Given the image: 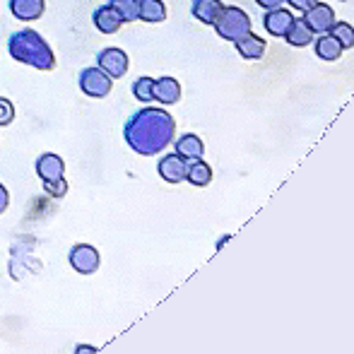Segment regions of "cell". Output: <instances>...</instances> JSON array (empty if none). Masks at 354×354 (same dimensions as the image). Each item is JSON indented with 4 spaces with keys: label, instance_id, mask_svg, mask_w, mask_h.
Returning <instances> with one entry per match:
<instances>
[{
    "label": "cell",
    "instance_id": "1",
    "mask_svg": "<svg viewBox=\"0 0 354 354\" xmlns=\"http://www.w3.org/2000/svg\"><path fill=\"white\" fill-rule=\"evenodd\" d=\"M176 136V121L164 109L145 106L136 111L123 126V138L133 152L142 157H154L162 149H167Z\"/></svg>",
    "mask_w": 354,
    "mask_h": 354
},
{
    "label": "cell",
    "instance_id": "2",
    "mask_svg": "<svg viewBox=\"0 0 354 354\" xmlns=\"http://www.w3.org/2000/svg\"><path fill=\"white\" fill-rule=\"evenodd\" d=\"M8 51L12 61L32 66L37 71H53L56 68V56H53L48 41L37 29H19V32L10 34Z\"/></svg>",
    "mask_w": 354,
    "mask_h": 354
},
{
    "label": "cell",
    "instance_id": "3",
    "mask_svg": "<svg viewBox=\"0 0 354 354\" xmlns=\"http://www.w3.org/2000/svg\"><path fill=\"white\" fill-rule=\"evenodd\" d=\"M212 27L224 41H236L243 34L251 32V17L236 5H227V8H222V12L214 19Z\"/></svg>",
    "mask_w": 354,
    "mask_h": 354
},
{
    "label": "cell",
    "instance_id": "4",
    "mask_svg": "<svg viewBox=\"0 0 354 354\" xmlns=\"http://www.w3.org/2000/svg\"><path fill=\"white\" fill-rule=\"evenodd\" d=\"M77 82H80V89H82V92L87 94V97H92V99H104L113 87V80L109 77V75L104 73L99 66L80 71Z\"/></svg>",
    "mask_w": 354,
    "mask_h": 354
},
{
    "label": "cell",
    "instance_id": "5",
    "mask_svg": "<svg viewBox=\"0 0 354 354\" xmlns=\"http://www.w3.org/2000/svg\"><path fill=\"white\" fill-rule=\"evenodd\" d=\"M68 263H71L73 270L80 272V275H92L102 266V256H99V251L92 243H75L71 253H68Z\"/></svg>",
    "mask_w": 354,
    "mask_h": 354
},
{
    "label": "cell",
    "instance_id": "6",
    "mask_svg": "<svg viewBox=\"0 0 354 354\" xmlns=\"http://www.w3.org/2000/svg\"><path fill=\"white\" fill-rule=\"evenodd\" d=\"M301 19L313 34H328L333 24H335V10L328 3H316L304 12Z\"/></svg>",
    "mask_w": 354,
    "mask_h": 354
},
{
    "label": "cell",
    "instance_id": "7",
    "mask_svg": "<svg viewBox=\"0 0 354 354\" xmlns=\"http://www.w3.org/2000/svg\"><path fill=\"white\" fill-rule=\"evenodd\" d=\"M97 66L111 80H118L128 73V53L123 48H104L97 56Z\"/></svg>",
    "mask_w": 354,
    "mask_h": 354
},
{
    "label": "cell",
    "instance_id": "8",
    "mask_svg": "<svg viewBox=\"0 0 354 354\" xmlns=\"http://www.w3.org/2000/svg\"><path fill=\"white\" fill-rule=\"evenodd\" d=\"M157 171H159V176H162L167 183H181V181H186L188 162L183 157H178L176 152L167 154V157L159 159Z\"/></svg>",
    "mask_w": 354,
    "mask_h": 354
},
{
    "label": "cell",
    "instance_id": "9",
    "mask_svg": "<svg viewBox=\"0 0 354 354\" xmlns=\"http://www.w3.org/2000/svg\"><path fill=\"white\" fill-rule=\"evenodd\" d=\"M294 22V15L284 8H275V10H266V19H263V27L270 37H282L289 32Z\"/></svg>",
    "mask_w": 354,
    "mask_h": 354
},
{
    "label": "cell",
    "instance_id": "10",
    "mask_svg": "<svg viewBox=\"0 0 354 354\" xmlns=\"http://www.w3.org/2000/svg\"><path fill=\"white\" fill-rule=\"evenodd\" d=\"M92 19H94V27L99 29L102 34H116L118 29L123 27V17L116 12V8L113 5H102V8H97L94 10V15H92Z\"/></svg>",
    "mask_w": 354,
    "mask_h": 354
},
{
    "label": "cell",
    "instance_id": "11",
    "mask_svg": "<svg viewBox=\"0 0 354 354\" xmlns=\"http://www.w3.org/2000/svg\"><path fill=\"white\" fill-rule=\"evenodd\" d=\"M37 174L44 183L46 181H56V178H63L66 174V162H63L58 154L53 152H46L37 159Z\"/></svg>",
    "mask_w": 354,
    "mask_h": 354
},
{
    "label": "cell",
    "instance_id": "12",
    "mask_svg": "<svg viewBox=\"0 0 354 354\" xmlns=\"http://www.w3.org/2000/svg\"><path fill=\"white\" fill-rule=\"evenodd\" d=\"M152 94H154V102L167 104L169 106V104H176L178 99H181V84L174 77H159V80H154Z\"/></svg>",
    "mask_w": 354,
    "mask_h": 354
},
{
    "label": "cell",
    "instance_id": "13",
    "mask_svg": "<svg viewBox=\"0 0 354 354\" xmlns=\"http://www.w3.org/2000/svg\"><path fill=\"white\" fill-rule=\"evenodd\" d=\"M46 10V3L44 0H10V12L15 15L22 22H32V19H39Z\"/></svg>",
    "mask_w": 354,
    "mask_h": 354
},
{
    "label": "cell",
    "instance_id": "14",
    "mask_svg": "<svg viewBox=\"0 0 354 354\" xmlns=\"http://www.w3.org/2000/svg\"><path fill=\"white\" fill-rule=\"evenodd\" d=\"M203 152H205V145H203V140L196 133H186V136H181L176 140V154L186 159V162L203 159Z\"/></svg>",
    "mask_w": 354,
    "mask_h": 354
},
{
    "label": "cell",
    "instance_id": "15",
    "mask_svg": "<svg viewBox=\"0 0 354 354\" xmlns=\"http://www.w3.org/2000/svg\"><path fill=\"white\" fill-rule=\"evenodd\" d=\"M236 51L241 53L246 61H258V58H263V53H266V41H263L261 37H256L253 32L243 34L241 39H236Z\"/></svg>",
    "mask_w": 354,
    "mask_h": 354
},
{
    "label": "cell",
    "instance_id": "16",
    "mask_svg": "<svg viewBox=\"0 0 354 354\" xmlns=\"http://www.w3.org/2000/svg\"><path fill=\"white\" fill-rule=\"evenodd\" d=\"M222 8H224L222 0H193L191 12H193V17H196L198 22H203V24H214V19L219 17Z\"/></svg>",
    "mask_w": 354,
    "mask_h": 354
},
{
    "label": "cell",
    "instance_id": "17",
    "mask_svg": "<svg viewBox=\"0 0 354 354\" xmlns=\"http://www.w3.org/2000/svg\"><path fill=\"white\" fill-rule=\"evenodd\" d=\"M313 48H316V56L328 63L340 61V56H342V46L330 34H318V39H313Z\"/></svg>",
    "mask_w": 354,
    "mask_h": 354
},
{
    "label": "cell",
    "instance_id": "18",
    "mask_svg": "<svg viewBox=\"0 0 354 354\" xmlns=\"http://www.w3.org/2000/svg\"><path fill=\"white\" fill-rule=\"evenodd\" d=\"M186 181L191 183V186H210L212 181V167L207 162H203V159H193V162H188V171H186Z\"/></svg>",
    "mask_w": 354,
    "mask_h": 354
},
{
    "label": "cell",
    "instance_id": "19",
    "mask_svg": "<svg viewBox=\"0 0 354 354\" xmlns=\"http://www.w3.org/2000/svg\"><path fill=\"white\" fill-rule=\"evenodd\" d=\"M138 8H140L138 19H142V22L159 24L167 19V5L162 0H138Z\"/></svg>",
    "mask_w": 354,
    "mask_h": 354
},
{
    "label": "cell",
    "instance_id": "20",
    "mask_svg": "<svg viewBox=\"0 0 354 354\" xmlns=\"http://www.w3.org/2000/svg\"><path fill=\"white\" fill-rule=\"evenodd\" d=\"M284 39H287L289 46L304 48V46H308V44H313V32L304 24V19H294L289 32L284 34Z\"/></svg>",
    "mask_w": 354,
    "mask_h": 354
},
{
    "label": "cell",
    "instance_id": "21",
    "mask_svg": "<svg viewBox=\"0 0 354 354\" xmlns=\"http://www.w3.org/2000/svg\"><path fill=\"white\" fill-rule=\"evenodd\" d=\"M330 34L333 39H335L337 44L342 46V51H347V48H354V27L350 22H337L335 19V24L330 27Z\"/></svg>",
    "mask_w": 354,
    "mask_h": 354
},
{
    "label": "cell",
    "instance_id": "22",
    "mask_svg": "<svg viewBox=\"0 0 354 354\" xmlns=\"http://www.w3.org/2000/svg\"><path fill=\"white\" fill-rule=\"evenodd\" d=\"M109 5H113V8H116V12L123 17V22H136L138 12H140V8H138V0H109Z\"/></svg>",
    "mask_w": 354,
    "mask_h": 354
},
{
    "label": "cell",
    "instance_id": "23",
    "mask_svg": "<svg viewBox=\"0 0 354 354\" xmlns=\"http://www.w3.org/2000/svg\"><path fill=\"white\" fill-rule=\"evenodd\" d=\"M152 87H154V77H138L136 82H133V94H136V99L149 104V102H154Z\"/></svg>",
    "mask_w": 354,
    "mask_h": 354
},
{
    "label": "cell",
    "instance_id": "24",
    "mask_svg": "<svg viewBox=\"0 0 354 354\" xmlns=\"http://www.w3.org/2000/svg\"><path fill=\"white\" fill-rule=\"evenodd\" d=\"M44 191L48 193V196H53V198H63L68 193V183H66V178H56V181H46L44 183Z\"/></svg>",
    "mask_w": 354,
    "mask_h": 354
},
{
    "label": "cell",
    "instance_id": "25",
    "mask_svg": "<svg viewBox=\"0 0 354 354\" xmlns=\"http://www.w3.org/2000/svg\"><path fill=\"white\" fill-rule=\"evenodd\" d=\"M15 118V106L10 99L0 97V126H10Z\"/></svg>",
    "mask_w": 354,
    "mask_h": 354
},
{
    "label": "cell",
    "instance_id": "26",
    "mask_svg": "<svg viewBox=\"0 0 354 354\" xmlns=\"http://www.w3.org/2000/svg\"><path fill=\"white\" fill-rule=\"evenodd\" d=\"M289 5H292L294 10H301V12H306L308 8H313V5L318 3V0H287Z\"/></svg>",
    "mask_w": 354,
    "mask_h": 354
},
{
    "label": "cell",
    "instance_id": "27",
    "mask_svg": "<svg viewBox=\"0 0 354 354\" xmlns=\"http://www.w3.org/2000/svg\"><path fill=\"white\" fill-rule=\"evenodd\" d=\"M8 205H10V193H8V188L0 183V214L8 210Z\"/></svg>",
    "mask_w": 354,
    "mask_h": 354
},
{
    "label": "cell",
    "instance_id": "28",
    "mask_svg": "<svg viewBox=\"0 0 354 354\" xmlns=\"http://www.w3.org/2000/svg\"><path fill=\"white\" fill-rule=\"evenodd\" d=\"M258 5H261L263 10H275V8H282V3H287V0H256Z\"/></svg>",
    "mask_w": 354,
    "mask_h": 354
},
{
    "label": "cell",
    "instance_id": "29",
    "mask_svg": "<svg viewBox=\"0 0 354 354\" xmlns=\"http://www.w3.org/2000/svg\"><path fill=\"white\" fill-rule=\"evenodd\" d=\"M97 352V347H92V345H80L77 350H75V354H94Z\"/></svg>",
    "mask_w": 354,
    "mask_h": 354
}]
</instances>
